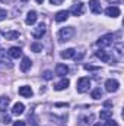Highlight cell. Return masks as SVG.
I'll list each match as a JSON object with an SVG mask.
<instances>
[{"label":"cell","mask_w":124,"mask_h":126,"mask_svg":"<svg viewBox=\"0 0 124 126\" xmlns=\"http://www.w3.org/2000/svg\"><path fill=\"white\" fill-rule=\"evenodd\" d=\"M0 1H4V3H7V1H10V0H0Z\"/></svg>","instance_id":"obj_31"},{"label":"cell","mask_w":124,"mask_h":126,"mask_svg":"<svg viewBox=\"0 0 124 126\" xmlns=\"http://www.w3.org/2000/svg\"><path fill=\"white\" fill-rule=\"evenodd\" d=\"M9 104H10V98H7V97H0V111L7 110Z\"/></svg>","instance_id":"obj_18"},{"label":"cell","mask_w":124,"mask_h":126,"mask_svg":"<svg viewBox=\"0 0 124 126\" xmlns=\"http://www.w3.org/2000/svg\"><path fill=\"white\" fill-rule=\"evenodd\" d=\"M69 13H72V15H74V16H80V15L83 13V3H82V1H76L74 4H72Z\"/></svg>","instance_id":"obj_4"},{"label":"cell","mask_w":124,"mask_h":126,"mask_svg":"<svg viewBox=\"0 0 124 126\" xmlns=\"http://www.w3.org/2000/svg\"><path fill=\"white\" fill-rule=\"evenodd\" d=\"M44 34H45V25L44 24H39V25H37V28L32 30V37L34 38H41Z\"/></svg>","instance_id":"obj_6"},{"label":"cell","mask_w":124,"mask_h":126,"mask_svg":"<svg viewBox=\"0 0 124 126\" xmlns=\"http://www.w3.org/2000/svg\"><path fill=\"white\" fill-rule=\"evenodd\" d=\"M74 28L73 27H67V28H62L59 31V40L60 41H69L73 35H74Z\"/></svg>","instance_id":"obj_1"},{"label":"cell","mask_w":124,"mask_h":126,"mask_svg":"<svg viewBox=\"0 0 124 126\" xmlns=\"http://www.w3.org/2000/svg\"><path fill=\"white\" fill-rule=\"evenodd\" d=\"M9 54H10L13 59H19V57L22 56V50H21V47H10V48H9Z\"/></svg>","instance_id":"obj_15"},{"label":"cell","mask_w":124,"mask_h":126,"mask_svg":"<svg viewBox=\"0 0 124 126\" xmlns=\"http://www.w3.org/2000/svg\"><path fill=\"white\" fill-rule=\"evenodd\" d=\"M4 37H6V40H16L19 37V32L18 31H7L4 34Z\"/></svg>","instance_id":"obj_21"},{"label":"cell","mask_w":124,"mask_h":126,"mask_svg":"<svg viewBox=\"0 0 124 126\" xmlns=\"http://www.w3.org/2000/svg\"><path fill=\"white\" fill-rule=\"evenodd\" d=\"M1 123H6V125L10 123V116H3L1 117Z\"/></svg>","instance_id":"obj_28"},{"label":"cell","mask_w":124,"mask_h":126,"mask_svg":"<svg viewBox=\"0 0 124 126\" xmlns=\"http://www.w3.org/2000/svg\"><path fill=\"white\" fill-rule=\"evenodd\" d=\"M69 84H70V82H69V79H66V78H64V79H62L60 82H57V84L54 85V90H56V91H62V90H64V88H67V87H69Z\"/></svg>","instance_id":"obj_17"},{"label":"cell","mask_w":124,"mask_h":126,"mask_svg":"<svg viewBox=\"0 0 124 126\" xmlns=\"http://www.w3.org/2000/svg\"><path fill=\"white\" fill-rule=\"evenodd\" d=\"M93 126H102V125H101V123H95Z\"/></svg>","instance_id":"obj_32"},{"label":"cell","mask_w":124,"mask_h":126,"mask_svg":"<svg viewBox=\"0 0 124 126\" xmlns=\"http://www.w3.org/2000/svg\"><path fill=\"white\" fill-rule=\"evenodd\" d=\"M85 69L86 70H98L99 67L98 66H91V64H85Z\"/></svg>","instance_id":"obj_26"},{"label":"cell","mask_w":124,"mask_h":126,"mask_svg":"<svg viewBox=\"0 0 124 126\" xmlns=\"http://www.w3.org/2000/svg\"><path fill=\"white\" fill-rule=\"evenodd\" d=\"M44 78H45V79H51V78H53V73H51L50 70H45V72H44Z\"/></svg>","instance_id":"obj_27"},{"label":"cell","mask_w":124,"mask_h":126,"mask_svg":"<svg viewBox=\"0 0 124 126\" xmlns=\"http://www.w3.org/2000/svg\"><path fill=\"white\" fill-rule=\"evenodd\" d=\"M13 126H26V125H25V122H24V120H18V122H15V123H13Z\"/></svg>","instance_id":"obj_30"},{"label":"cell","mask_w":124,"mask_h":126,"mask_svg":"<svg viewBox=\"0 0 124 126\" xmlns=\"http://www.w3.org/2000/svg\"><path fill=\"white\" fill-rule=\"evenodd\" d=\"M37 19H38L37 12H35V10H29V12H28V15H26L25 22H26V25H34V24L37 22Z\"/></svg>","instance_id":"obj_10"},{"label":"cell","mask_w":124,"mask_h":126,"mask_svg":"<svg viewBox=\"0 0 124 126\" xmlns=\"http://www.w3.org/2000/svg\"><path fill=\"white\" fill-rule=\"evenodd\" d=\"M89 87H91V79L89 78H80L77 81V85H76L77 93H86L89 90Z\"/></svg>","instance_id":"obj_2"},{"label":"cell","mask_w":124,"mask_h":126,"mask_svg":"<svg viewBox=\"0 0 124 126\" xmlns=\"http://www.w3.org/2000/svg\"><path fill=\"white\" fill-rule=\"evenodd\" d=\"M67 18H69V12H67V10H60V12L56 13L54 21H56V22H64Z\"/></svg>","instance_id":"obj_12"},{"label":"cell","mask_w":124,"mask_h":126,"mask_svg":"<svg viewBox=\"0 0 124 126\" xmlns=\"http://www.w3.org/2000/svg\"><path fill=\"white\" fill-rule=\"evenodd\" d=\"M22 1H26V0H22Z\"/></svg>","instance_id":"obj_34"},{"label":"cell","mask_w":124,"mask_h":126,"mask_svg":"<svg viewBox=\"0 0 124 126\" xmlns=\"http://www.w3.org/2000/svg\"><path fill=\"white\" fill-rule=\"evenodd\" d=\"M95 54H96V57H98V59H101L104 63H110L111 60H112V59H111V56H110L105 50H98Z\"/></svg>","instance_id":"obj_8"},{"label":"cell","mask_w":124,"mask_h":126,"mask_svg":"<svg viewBox=\"0 0 124 126\" xmlns=\"http://www.w3.org/2000/svg\"><path fill=\"white\" fill-rule=\"evenodd\" d=\"M31 64H32V62H31L29 57H24L22 59V63H21V70L22 72H28L31 69Z\"/></svg>","instance_id":"obj_14"},{"label":"cell","mask_w":124,"mask_h":126,"mask_svg":"<svg viewBox=\"0 0 124 126\" xmlns=\"http://www.w3.org/2000/svg\"><path fill=\"white\" fill-rule=\"evenodd\" d=\"M74 50L73 48H67V50H63L62 53H60V56H62L63 59H72V57H74Z\"/></svg>","instance_id":"obj_19"},{"label":"cell","mask_w":124,"mask_h":126,"mask_svg":"<svg viewBox=\"0 0 124 126\" xmlns=\"http://www.w3.org/2000/svg\"><path fill=\"white\" fill-rule=\"evenodd\" d=\"M105 15L111 16V18H117V16H120V9L117 6H110L105 9Z\"/></svg>","instance_id":"obj_9"},{"label":"cell","mask_w":124,"mask_h":126,"mask_svg":"<svg viewBox=\"0 0 124 126\" xmlns=\"http://www.w3.org/2000/svg\"><path fill=\"white\" fill-rule=\"evenodd\" d=\"M25 111V106L22 104V103H16L15 106H13V109H12V113L15 114V116H19V114H22Z\"/></svg>","instance_id":"obj_13"},{"label":"cell","mask_w":124,"mask_h":126,"mask_svg":"<svg viewBox=\"0 0 124 126\" xmlns=\"http://www.w3.org/2000/svg\"><path fill=\"white\" fill-rule=\"evenodd\" d=\"M89 9L92 10L95 15L101 13V12H102V7H101V3H99V0H89Z\"/></svg>","instance_id":"obj_7"},{"label":"cell","mask_w":124,"mask_h":126,"mask_svg":"<svg viewBox=\"0 0 124 126\" xmlns=\"http://www.w3.org/2000/svg\"><path fill=\"white\" fill-rule=\"evenodd\" d=\"M102 97V91H101V88H95L92 91V98H95V100H99Z\"/></svg>","instance_id":"obj_23"},{"label":"cell","mask_w":124,"mask_h":126,"mask_svg":"<svg viewBox=\"0 0 124 126\" xmlns=\"http://www.w3.org/2000/svg\"><path fill=\"white\" fill-rule=\"evenodd\" d=\"M50 3L54 4V6H59V4H62L63 3V0H50Z\"/></svg>","instance_id":"obj_29"},{"label":"cell","mask_w":124,"mask_h":126,"mask_svg":"<svg viewBox=\"0 0 124 126\" xmlns=\"http://www.w3.org/2000/svg\"><path fill=\"white\" fill-rule=\"evenodd\" d=\"M42 1H44V0H37V3H42Z\"/></svg>","instance_id":"obj_33"},{"label":"cell","mask_w":124,"mask_h":126,"mask_svg":"<svg viewBox=\"0 0 124 126\" xmlns=\"http://www.w3.org/2000/svg\"><path fill=\"white\" fill-rule=\"evenodd\" d=\"M118 87H120V84H118V81H115V79H108V81L105 82V90H107L108 93H115V91H118Z\"/></svg>","instance_id":"obj_5"},{"label":"cell","mask_w":124,"mask_h":126,"mask_svg":"<svg viewBox=\"0 0 124 126\" xmlns=\"http://www.w3.org/2000/svg\"><path fill=\"white\" fill-rule=\"evenodd\" d=\"M19 94L22 95V97H32V88L31 87H28V85H24V87H21L19 88Z\"/></svg>","instance_id":"obj_16"},{"label":"cell","mask_w":124,"mask_h":126,"mask_svg":"<svg viewBox=\"0 0 124 126\" xmlns=\"http://www.w3.org/2000/svg\"><path fill=\"white\" fill-rule=\"evenodd\" d=\"M31 50L32 51H35V53L42 51V44H39V43H32L31 44Z\"/></svg>","instance_id":"obj_22"},{"label":"cell","mask_w":124,"mask_h":126,"mask_svg":"<svg viewBox=\"0 0 124 126\" xmlns=\"http://www.w3.org/2000/svg\"><path fill=\"white\" fill-rule=\"evenodd\" d=\"M105 126H118V123H117L115 120H111V119H108V120H107V123H105Z\"/></svg>","instance_id":"obj_25"},{"label":"cell","mask_w":124,"mask_h":126,"mask_svg":"<svg viewBox=\"0 0 124 126\" xmlns=\"http://www.w3.org/2000/svg\"><path fill=\"white\" fill-rule=\"evenodd\" d=\"M112 41H114V35H112V34H107V35H102V37L96 41V44H98L99 47H108V46L112 44Z\"/></svg>","instance_id":"obj_3"},{"label":"cell","mask_w":124,"mask_h":126,"mask_svg":"<svg viewBox=\"0 0 124 126\" xmlns=\"http://www.w3.org/2000/svg\"><path fill=\"white\" fill-rule=\"evenodd\" d=\"M6 16H7V12H6L4 9H1V7H0V21L6 19Z\"/></svg>","instance_id":"obj_24"},{"label":"cell","mask_w":124,"mask_h":126,"mask_svg":"<svg viewBox=\"0 0 124 126\" xmlns=\"http://www.w3.org/2000/svg\"><path fill=\"white\" fill-rule=\"evenodd\" d=\"M67 73H69V67H67L66 64L59 63V64L56 66V75H59V76H64V75H67Z\"/></svg>","instance_id":"obj_11"},{"label":"cell","mask_w":124,"mask_h":126,"mask_svg":"<svg viewBox=\"0 0 124 126\" xmlns=\"http://www.w3.org/2000/svg\"><path fill=\"white\" fill-rule=\"evenodd\" d=\"M111 116H112V111L111 110H101V113H99V117L102 120H108Z\"/></svg>","instance_id":"obj_20"}]
</instances>
